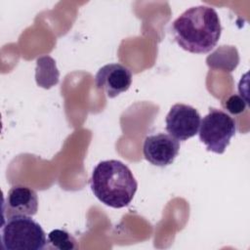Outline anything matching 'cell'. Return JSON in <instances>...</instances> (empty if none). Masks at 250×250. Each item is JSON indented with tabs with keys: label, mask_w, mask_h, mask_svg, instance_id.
<instances>
[{
	"label": "cell",
	"mask_w": 250,
	"mask_h": 250,
	"mask_svg": "<svg viewBox=\"0 0 250 250\" xmlns=\"http://www.w3.org/2000/svg\"><path fill=\"white\" fill-rule=\"evenodd\" d=\"M172 33L182 49L205 54L217 45L222 25L216 10L201 5L189 8L178 17L172 23Z\"/></svg>",
	"instance_id": "6da1fadb"
},
{
	"label": "cell",
	"mask_w": 250,
	"mask_h": 250,
	"mask_svg": "<svg viewBox=\"0 0 250 250\" xmlns=\"http://www.w3.org/2000/svg\"><path fill=\"white\" fill-rule=\"evenodd\" d=\"M90 186L94 195L112 208L129 205L138 188V183L129 167L115 159L104 160L95 166Z\"/></svg>",
	"instance_id": "7a4b0ae2"
},
{
	"label": "cell",
	"mask_w": 250,
	"mask_h": 250,
	"mask_svg": "<svg viewBox=\"0 0 250 250\" xmlns=\"http://www.w3.org/2000/svg\"><path fill=\"white\" fill-rule=\"evenodd\" d=\"M1 242L6 250H42L47 246L41 226L30 216L22 215L4 219Z\"/></svg>",
	"instance_id": "3957f363"
},
{
	"label": "cell",
	"mask_w": 250,
	"mask_h": 250,
	"mask_svg": "<svg viewBox=\"0 0 250 250\" xmlns=\"http://www.w3.org/2000/svg\"><path fill=\"white\" fill-rule=\"evenodd\" d=\"M235 132V120L222 109L212 107L201 120L198 135L207 150L222 154L229 145Z\"/></svg>",
	"instance_id": "277c9868"
},
{
	"label": "cell",
	"mask_w": 250,
	"mask_h": 250,
	"mask_svg": "<svg viewBox=\"0 0 250 250\" xmlns=\"http://www.w3.org/2000/svg\"><path fill=\"white\" fill-rule=\"evenodd\" d=\"M166 131L178 141H187L199 130L201 116L192 106L185 104H174L165 118Z\"/></svg>",
	"instance_id": "5b68a950"
},
{
	"label": "cell",
	"mask_w": 250,
	"mask_h": 250,
	"mask_svg": "<svg viewBox=\"0 0 250 250\" xmlns=\"http://www.w3.org/2000/svg\"><path fill=\"white\" fill-rule=\"evenodd\" d=\"M179 141L165 133L152 134L146 137L143 145L145 158L158 167L172 164L179 153Z\"/></svg>",
	"instance_id": "8992f818"
},
{
	"label": "cell",
	"mask_w": 250,
	"mask_h": 250,
	"mask_svg": "<svg viewBox=\"0 0 250 250\" xmlns=\"http://www.w3.org/2000/svg\"><path fill=\"white\" fill-rule=\"evenodd\" d=\"M132 83L131 70L120 63H107L102 66L96 76L95 84L108 98H115L126 92Z\"/></svg>",
	"instance_id": "52a82bcc"
},
{
	"label": "cell",
	"mask_w": 250,
	"mask_h": 250,
	"mask_svg": "<svg viewBox=\"0 0 250 250\" xmlns=\"http://www.w3.org/2000/svg\"><path fill=\"white\" fill-rule=\"evenodd\" d=\"M38 210V197L35 190L25 186L12 187L3 203L4 219L12 216H34Z\"/></svg>",
	"instance_id": "ba28073f"
},
{
	"label": "cell",
	"mask_w": 250,
	"mask_h": 250,
	"mask_svg": "<svg viewBox=\"0 0 250 250\" xmlns=\"http://www.w3.org/2000/svg\"><path fill=\"white\" fill-rule=\"evenodd\" d=\"M46 62L45 56L37 59V67H36V82L39 86L43 88H50L56 85L59 82L60 73L56 66V62L53 61L49 66L48 71H46Z\"/></svg>",
	"instance_id": "9c48e42d"
},
{
	"label": "cell",
	"mask_w": 250,
	"mask_h": 250,
	"mask_svg": "<svg viewBox=\"0 0 250 250\" xmlns=\"http://www.w3.org/2000/svg\"><path fill=\"white\" fill-rule=\"evenodd\" d=\"M59 250H72L77 248L75 238L64 229H53L47 236V246Z\"/></svg>",
	"instance_id": "30bf717a"
},
{
	"label": "cell",
	"mask_w": 250,
	"mask_h": 250,
	"mask_svg": "<svg viewBox=\"0 0 250 250\" xmlns=\"http://www.w3.org/2000/svg\"><path fill=\"white\" fill-rule=\"evenodd\" d=\"M223 105L226 108V110H228L229 113L234 115L241 113L246 108L245 101L242 99V97L235 94L229 96L223 103Z\"/></svg>",
	"instance_id": "8fae6325"
}]
</instances>
